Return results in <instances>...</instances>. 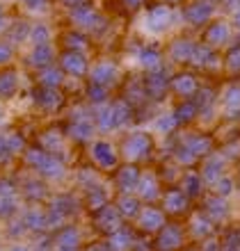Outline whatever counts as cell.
I'll return each mask as SVG.
<instances>
[{"label":"cell","mask_w":240,"mask_h":251,"mask_svg":"<svg viewBox=\"0 0 240 251\" xmlns=\"http://www.w3.org/2000/svg\"><path fill=\"white\" fill-rule=\"evenodd\" d=\"M234 25L240 27V7H236L234 9Z\"/></svg>","instance_id":"11"},{"label":"cell","mask_w":240,"mask_h":251,"mask_svg":"<svg viewBox=\"0 0 240 251\" xmlns=\"http://www.w3.org/2000/svg\"><path fill=\"white\" fill-rule=\"evenodd\" d=\"M222 2H224L229 9H236V7H240V0H222Z\"/></svg>","instance_id":"10"},{"label":"cell","mask_w":240,"mask_h":251,"mask_svg":"<svg viewBox=\"0 0 240 251\" xmlns=\"http://www.w3.org/2000/svg\"><path fill=\"white\" fill-rule=\"evenodd\" d=\"M176 92L183 94V96H190V94L197 92V80L192 75H181L176 78Z\"/></svg>","instance_id":"7"},{"label":"cell","mask_w":240,"mask_h":251,"mask_svg":"<svg viewBox=\"0 0 240 251\" xmlns=\"http://www.w3.org/2000/svg\"><path fill=\"white\" fill-rule=\"evenodd\" d=\"M224 172H227V160L222 158V155H211V158L206 160V165H204L201 178L206 180V183H211V185H213L215 180L224 176Z\"/></svg>","instance_id":"3"},{"label":"cell","mask_w":240,"mask_h":251,"mask_svg":"<svg viewBox=\"0 0 240 251\" xmlns=\"http://www.w3.org/2000/svg\"><path fill=\"white\" fill-rule=\"evenodd\" d=\"M183 187H186V197H197L201 192V178L197 174H187Z\"/></svg>","instance_id":"8"},{"label":"cell","mask_w":240,"mask_h":251,"mask_svg":"<svg viewBox=\"0 0 240 251\" xmlns=\"http://www.w3.org/2000/svg\"><path fill=\"white\" fill-rule=\"evenodd\" d=\"M215 14V5L208 2V0H201V2H194V5L187 7V21L194 23V25H201L211 21V16Z\"/></svg>","instance_id":"4"},{"label":"cell","mask_w":240,"mask_h":251,"mask_svg":"<svg viewBox=\"0 0 240 251\" xmlns=\"http://www.w3.org/2000/svg\"><path fill=\"white\" fill-rule=\"evenodd\" d=\"M238 187H240V172H238Z\"/></svg>","instance_id":"12"},{"label":"cell","mask_w":240,"mask_h":251,"mask_svg":"<svg viewBox=\"0 0 240 251\" xmlns=\"http://www.w3.org/2000/svg\"><path fill=\"white\" fill-rule=\"evenodd\" d=\"M224 66H227V71L231 73V75H240V44L238 46H234L231 50L227 53V57H224Z\"/></svg>","instance_id":"6"},{"label":"cell","mask_w":240,"mask_h":251,"mask_svg":"<svg viewBox=\"0 0 240 251\" xmlns=\"http://www.w3.org/2000/svg\"><path fill=\"white\" fill-rule=\"evenodd\" d=\"M222 247H224V249H240V226L229 228L224 240H222Z\"/></svg>","instance_id":"9"},{"label":"cell","mask_w":240,"mask_h":251,"mask_svg":"<svg viewBox=\"0 0 240 251\" xmlns=\"http://www.w3.org/2000/svg\"><path fill=\"white\" fill-rule=\"evenodd\" d=\"M229 215H231V208L227 203V197H220V194H215L206 201V217L213 222V224H222V222H227Z\"/></svg>","instance_id":"1"},{"label":"cell","mask_w":240,"mask_h":251,"mask_svg":"<svg viewBox=\"0 0 240 251\" xmlns=\"http://www.w3.org/2000/svg\"><path fill=\"white\" fill-rule=\"evenodd\" d=\"M229 39H231V27H229V23H224V21H215V23L208 25L206 46L220 48V46H224V44H229Z\"/></svg>","instance_id":"2"},{"label":"cell","mask_w":240,"mask_h":251,"mask_svg":"<svg viewBox=\"0 0 240 251\" xmlns=\"http://www.w3.org/2000/svg\"><path fill=\"white\" fill-rule=\"evenodd\" d=\"M224 107H227V114H231V117H238L240 114V85H234L227 89V94H224Z\"/></svg>","instance_id":"5"}]
</instances>
